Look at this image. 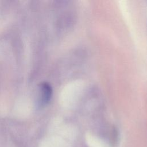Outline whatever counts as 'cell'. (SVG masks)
Segmentation results:
<instances>
[{
  "instance_id": "1",
  "label": "cell",
  "mask_w": 147,
  "mask_h": 147,
  "mask_svg": "<svg viewBox=\"0 0 147 147\" xmlns=\"http://www.w3.org/2000/svg\"><path fill=\"white\" fill-rule=\"evenodd\" d=\"M42 102L44 103H48L52 96V90L51 86L47 83H44L41 86Z\"/></svg>"
}]
</instances>
